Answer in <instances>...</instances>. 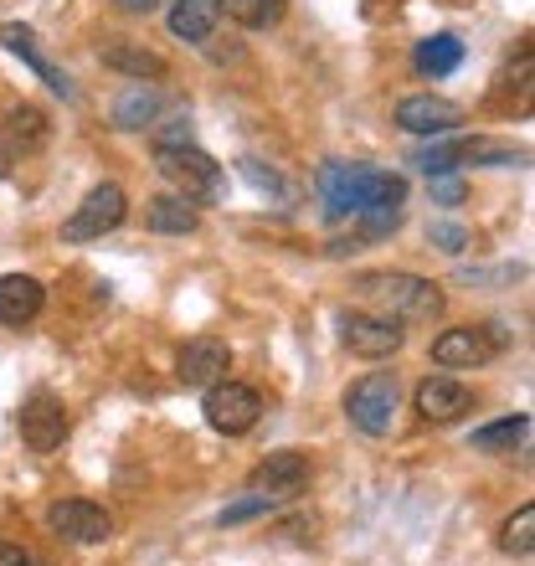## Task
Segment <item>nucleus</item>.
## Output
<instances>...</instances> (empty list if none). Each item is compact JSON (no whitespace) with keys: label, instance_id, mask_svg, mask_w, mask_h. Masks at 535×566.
<instances>
[{"label":"nucleus","instance_id":"nucleus-1","mask_svg":"<svg viewBox=\"0 0 535 566\" xmlns=\"http://www.w3.org/2000/svg\"><path fill=\"white\" fill-rule=\"evenodd\" d=\"M319 196H325V211L335 222H356L360 211L371 207H401L407 201V180L397 170H376V165H345L329 160L319 170Z\"/></svg>","mask_w":535,"mask_h":566},{"label":"nucleus","instance_id":"nucleus-2","mask_svg":"<svg viewBox=\"0 0 535 566\" xmlns=\"http://www.w3.org/2000/svg\"><path fill=\"white\" fill-rule=\"evenodd\" d=\"M356 294L366 304H376V314L387 319H438L443 314V289L432 279H417V273H360Z\"/></svg>","mask_w":535,"mask_h":566},{"label":"nucleus","instance_id":"nucleus-3","mask_svg":"<svg viewBox=\"0 0 535 566\" xmlns=\"http://www.w3.org/2000/svg\"><path fill=\"white\" fill-rule=\"evenodd\" d=\"M155 170H160V176L176 186V196H186L191 207H211V201H222V191H227L222 165L196 145L155 149Z\"/></svg>","mask_w":535,"mask_h":566},{"label":"nucleus","instance_id":"nucleus-4","mask_svg":"<svg viewBox=\"0 0 535 566\" xmlns=\"http://www.w3.org/2000/svg\"><path fill=\"white\" fill-rule=\"evenodd\" d=\"M397 407H401V387L391 371L360 376L356 387L345 391V418H350L356 432H366V438H387L391 422H397Z\"/></svg>","mask_w":535,"mask_h":566},{"label":"nucleus","instance_id":"nucleus-5","mask_svg":"<svg viewBox=\"0 0 535 566\" xmlns=\"http://www.w3.org/2000/svg\"><path fill=\"white\" fill-rule=\"evenodd\" d=\"M129 217V196L114 186V180H104V186H93L88 196H83V207L62 222V242H93L104 238V232H114V227Z\"/></svg>","mask_w":535,"mask_h":566},{"label":"nucleus","instance_id":"nucleus-6","mask_svg":"<svg viewBox=\"0 0 535 566\" xmlns=\"http://www.w3.org/2000/svg\"><path fill=\"white\" fill-rule=\"evenodd\" d=\"M494 350H505V329L500 325H459V329H443L432 340V360L448 366V371H474Z\"/></svg>","mask_w":535,"mask_h":566},{"label":"nucleus","instance_id":"nucleus-7","mask_svg":"<svg viewBox=\"0 0 535 566\" xmlns=\"http://www.w3.org/2000/svg\"><path fill=\"white\" fill-rule=\"evenodd\" d=\"M207 422L217 432H227V438H242L248 428H258V418H263V397H258L253 387H242V381H217V387H207Z\"/></svg>","mask_w":535,"mask_h":566},{"label":"nucleus","instance_id":"nucleus-8","mask_svg":"<svg viewBox=\"0 0 535 566\" xmlns=\"http://www.w3.org/2000/svg\"><path fill=\"white\" fill-rule=\"evenodd\" d=\"M227 366H232V350H227V340H217V335H196V340L180 345V356H176L180 387H196V391L217 387L227 376Z\"/></svg>","mask_w":535,"mask_h":566},{"label":"nucleus","instance_id":"nucleus-9","mask_svg":"<svg viewBox=\"0 0 535 566\" xmlns=\"http://www.w3.org/2000/svg\"><path fill=\"white\" fill-rule=\"evenodd\" d=\"M46 525L57 536L77 541V546H98V541L114 536V515L104 505H93V500H57V505L46 510Z\"/></svg>","mask_w":535,"mask_h":566},{"label":"nucleus","instance_id":"nucleus-10","mask_svg":"<svg viewBox=\"0 0 535 566\" xmlns=\"http://www.w3.org/2000/svg\"><path fill=\"white\" fill-rule=\"evenodd\" d=\"M340 340H345V350H356V356H366V360H387L401 350L407 335H401L397 319H387V314H345Z\"/></svg>","mask_w":535,"mask_h":566},{"label":"nucleus","instance_id":"nucleus-11","mask_svg":"<svg viewBox=\"0 0 535 566\" xmlns=\"http://www.w3.org/2000/svg\"><path fill=\"white\" fill-rule=\"evenodd\" d=\"M62 438H67V407H62V397H52V391H36V397L21 407V443H27L31 453H52V448H62Z\"/></svg>","mask_w":535,"mask_h":566},{"label":"nucleus","instance_id":"nucleus-12","mask_svg":"<svg viewBox=\"0 0 535 566\" xmlns=\"http://www.w3.org/2000/svg\"><path fill=\"white\" fill-rule=\"evenodd\" d=\"M463 119L459 104H448V98H438V93H412V98H401L397 104V124L407 129V135H453Z\"/></svg>","mask_w":535,"mask_h":566},{"label":"nucleus","instance_id":"nucleus-13","mask_svg":"<svg viewBox=\"0 0 535 566\" xmlns=\"http://www.w3.org/2000/svg\"><path fill=\"white\" fill-rule=\"evenodd\" d=\"M463 412H474V391L453 376H428L417 387V418L422 422H459Z\"/></svg>","mask_w":535,"mask_h":566},{"label":"nucleus","instance_id":"nucleus-14","mask_svg":"<svg viewBox=\"0 0 535 566\" xmlns=\"http://www.w3.org/2000/svg\"><path fill=\"white\" fill-rule=\"evenodd\" d=\"M310 484V459L304 453H273V459H263L253 469V490L258 494H273V500H294L298 490Z\"/></svg>","mask_w":535,"mask_h":566},{"label":"nucleus","instance_id":"nucleus-15","mask_svg":"<svg viewBox=\"0 0 535 566\" xmlns=\"http://www.w3.org/2000/svg\"><path fill=\"white\" fill-rule=\"evenodd\" d=\"M0 42L11 46L15 57L27 62L31 73L42 77V83H46V88H52V93H62V98H67V104H73V98H77L73 77H67V73H62V67H52V62L42 57V46H36V31H31V27H0Z\"/></svg>","mask_w":535,"mask_h":566},{"label":"nucleus","instance_id":"nucleus-16","mask_svg":"<svg viewBox=\"0 0 535 566\" xmlns=\"http://www.w3.org/2000/svg\"><path fill=\"white\" fill-rule=\"evenodd\" d=\"M42 283L27 273H6L0 279V325H31L42 314Z\"/></svg>","mask_w":535,"mask_h":566},{"label":"nucleus","instance_id":"nucleus-17","mask_svg":"<svg viewBox=\"0 0 535 566\" xmlns=\"http://www.w3.org/2000/svg\"><path fill=\"white\" fill-rule=\"evenodd\" d=\"M46 139V119L36 108H15L11 119L0 124V176L15 165V155H27L31 145H42Z\"/></svg>","mask_w":535,"mask_h":566},{"label":"nucleus","instance_id":"nucleus-18","mask_svg":"<svg viewBox=\"0 0 535 566\" xmlns=\"http://www.w3.org/2000/svg\"><path fill=\"white\" fill-rule=\"evenodd\" d=\"M104 67L134 77V83H160L165 77V57L160 52H149V46H139V42H108L104 46Z\"/></svg>","mask_w":535,"mask_h":566},{"label":"nucleus","instance_id":"nucleus-19","mask_svg":"<svg viewBox=\"0 0 535 566\" xmlns=\"http://www.w3.org/2000/svg\"><path fill=\"white\" fill-rule=\"evenodd\" d=\"M222 21V0H176L170 6V31H176L180 42H207L211 31Z\"/></svg>","mask_w":535,"mask_h":566},{"label":"nucleus","instance_id":"nucleus-20","mask_svg":"<svg viewBox=\"0 0 535 566\" xmlns=\"http://www.w3.org/2000/svg\"><path fill=\"white\" fill-rule=\"evenodd\" d=\"M160 108H165V98L155 83H129L119 93V104H114V124L119 129H145V124L160 119Z\"/></svg>","mask_w":535,"mask_h":566},{"label":"nucleus","instance_id":"nucleus-21","mask_svg":"<svg viewBox=\"0 0 535 566\" xmlns=\"http://www.w3.org/2000/svg\"><path fill=\"white\" fill-rule=\"evenodd\" d=\"M149 232H165V238H186V232H196V222H201V211L186 201V196H155L149 201Z\"/></svg>","mask_w":535,"mask_h":566},{"label":"nucleus","instance_id":"nucleus-22","mask_svg":"<svg viewBox=\"0 0 535 566\" xmlns=\"http://www.w3.org/2000/svg\"><path fill=\"white\" fill-rule=\"evenodd\" d=\"M412 62H417V73L422 77H448L463 62V42L459 36H448V31H438V36H428V42H417Z\"/></svg>","mask_w":535,"mask_h":566},{"label":"nucleus","instance_id":"nucleus-23","mask_svg":"<svg viewBox=\"0 0 535 566\" xmlns=\"http://www.w3.org/2000/svg\"><path fill=\"white\" fill-rule=\"evenodd\" d=\"M525 438H531V418H525V412H515V418H505V422L479 428L469 443H474V453H515Z\"/></svg>","mask_w":535,"mask_h":566},{"label":"nucleus","instance_id":"nucleus-24","mask_svg":"<svg viewBox=\"0 0 535 566\" xmlns=\"http://www.w3.org/2000/svg\"><path fill=\"white\" fill-rule=\"evenodd\" d=\"M222 11L238 21V27L248 31H268V27H279L283 11H289V0H222Z\"/></svg>","mask_w":535,"mask_h":566},{"label":"nucleus","instance_id":"nucleus-25","mask_svg":"<svg viewBox=\"0 0 535 566\" xmlns=\"http://www.w3.org/2000/svg\"><path fill=\"white\" fill-rule=\"evenodd\" d=\"M500 552L505 556H531L535 552V505H521L500 525Z\"/></svg>","mask_w":535,"mask_h":566},{"label":"nucleus","instance_id":"nucleus-26","mask_svg":"<svg viewBox=\"0 0 535 566\" xmlns=\"http://www.w3.org/2000/svg\"><path fill=\"white\" fill-rule=\"evenodd\" d=\"M463 165H525V149L494 145V139H459Z\"/></svg>","mask_w":535,"mask_h":566},{"label":"nucleus","instance_id":"nucleus-27","mask_svg":"<svg viewBox=\"0 0 535 566\" xmlns=\"http://www.w3.org/2000/svg\"><path fill=\"white\" fill-rule=\"evenodd\" d=\"M412 165H422L428 176H453L463 165V155H459V139H438V145H428V149H417V160Z\"/></svg>","mask_w":535,"mask_h":566},{"label":"nucleus","instance_id":"nucleus-28","mask_svg":"<svg viewBox=\"0 0 535 566\" xmlns=\"http://www.w3.org/2000/svg\"><path fill=\"white\" fill-rule=\"evenodd\" d=\"M238 170H242V180H248L253 191L273 196V201H283V196H289V186H283V176H279V170H268L263 160H238Z\"/></svg>","mask_w":535,"mask_h":566},{"label":"nucleus","instance_id":"nucleus-29","mask_svg":"<svg viewBox=\"0 0 535 566\" xmlns=\"http://www.w3.org/2000/svg\"><path fill=\"white\" fill-rule=\"evenodd\" d=\"M279 505V500H273V494H248V500H238V505H227L222 510V525H242V521H253V515H268V510Z\"/></svg>","mask_w":535,"mask_h":566},{"label":"nucleus","instance_id":"nucleus-30","mask_svg":"<svg viewBox=\"0 0 535 566\" xmlns=\"http://www.w3.org/2000/svg\"><path fill=\"white\" fill-rule=\"evenodd\" d=\"M428 180H432V201H443V207H459L463 196H469V186L459 176H428Z\"/></svg>","mask_w":535,"mask_h":566},{"label":"nucleus","instance_id":"nucleus-31","mask_svg":"<svg viewBox=\"0 0 535 566\" xmlns=\"http://www.w3.org/2000/svg\"><path fill=\"white\" fill-rule=\"evenodd\" d=\"M432 242H438L443 253H463V248H469V232L453 222H432Z\"/></svg>","mask_w":535,"mask_h":566},{"label":"nucleus","instance_id":"nucleus-32","mask_svg":"<svg viewBox=\"0 0 535 566\" xmlns=\"http://www.w3.org/2000/svg\"><path fill=\"white\" fill-rule=\"evenodd\" d=\"M176 145H191V124L186 119H170V129H160L155 149H176Z\"/></svg>","mask_w":535,"mask_h":566},{"label":"nucleus","instance_id":"nucleus-33","mask_svg":"<svg viewBox=\"0 0 535 566\" xmlns=\"http://www.w3.org/2000/svg\"><path fill=\"white\" fill-rule=\"evenodd\" d=\"M0 566H31V556L21 546H11V541H0Z\"/></svg>","mask_w":535,"mask_h":566},{"label":"nucleus","instance_id":"nucleus-34","mask_svg":"<svg viewBox=\"0 0 535 566\" xmlns=\"http://www.w3.org/2000/svg\"><path fill=\"white\" fill-rule=\"evenodd\" d=\"M124 15H149V11H160V0H114Z\"/></svg>","mask_w":535,"mask_h":566}]
</instances>
